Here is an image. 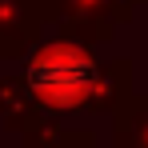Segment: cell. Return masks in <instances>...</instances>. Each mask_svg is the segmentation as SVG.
Returning a JSON list of instances; mask_svg holds the SVG:
<instances>
[{
	"instance_id": "1",
	"label": "cell",
	"mask_w": 148,
	"mask_h": 148,
	"mask_svg": "<svg viewBox=\"0 0 148 148\" xmlns=\"http://www.w3.org/2000/svg\"><path fill=\"white\" fill-rule=\"evenodd\" d=\"M100 60L80 40H52L28 64V88L48 108H84L100 84Z\"/></svg>"
},
{
	"instance_id": "2",
	"label": "cell",
	"mask_w": 148,
	"mask_h": 148,
	"mask_svg": "<svg viewBox=\"0 0 148 148\" xmlns=\"http://www.w3.org/2000/svg\"><path fill=\"white\" fill-rule=\"evenodd\" d=\"M116 148H148V96H128L116 108Z\"/></svg>"
}]
</instances>
